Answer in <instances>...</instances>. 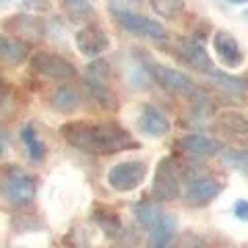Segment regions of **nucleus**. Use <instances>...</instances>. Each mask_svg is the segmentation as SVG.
<instances>
[{
	"mask_svg": "<svg viewBox=\"0 0 248 248\" xmlns=\"http://www.w3.org/2000/svg\"><path fill=\"white\" fill-rule=\"evenodd\" d=\"M93 219L97 221V226L102 228L106 234H118L120 232V217L114 209L106 207V205H95L93 209Z\"/></svg>",
	"mask_w": 248,
	"mask_h": 248,
	"instance_id": "aec40b11",
	"label": "nucleus"
},
{
	"mask_svg": "<svg viewBox=\"0 0 248 248\" xmlns=\"http://www.w3.org/2000/svg\"><path fill=\"white\" fill-rule=\"evenodd\" d=\"M221 161L230 168H234L236 172H242L248 176V147H230V149L221 151Z\"/></svg>",
	"mask_w": 248,
	"mask_h": 248,
	"instance_id": "4be33fe9",
	"label": "nucleus"
},
{
	"mask_svg": "<svg viewBox=\"0 0 248 248\" xmlns=\"http://www.w3.org/2000/svg\"><path fill=\"white\" fill-rule=\"evenodd\" d=\"M244 17H246V19H248V11H244Z\"/></svg>",
	"mask_w": 248,
	"mask_h": 248,
	"instance_id": "2f4dec72",
	"label": "nucleus"
},
{
	"mask_svg": "<svg viewBox=\"0 0 248 248\" xmlns=\"http://www.w3.org/2000/svg\"><path fill=\"white\" fill-rule=\"evenodd\" d=\"M205 77H209L217 87L228 91V93H234V95H244L246 89H248V83L246 79H238V77H232L226 73H219L217 68H211L209 73H205Z\"/></svg>",
	"mask_w": 248,
	"mask_h": 248,
	"instance_id": "6ab92c4d",
	"label": "nucleus"
},
{
	"mask_svg": "<svg viewBox=\"0 0 248 248\" xmlns=\"http://www.w3.org/2000/svg\"><path fill=\"white\" fill-rule=\"evenodd\" d=\"M4 149H6V137H4L2 133H0V155L4 153Z\"/></svg>",
	"mask_w": 248,
	"mask_h": 248,
	"instance_id": "c85d7f7f",
	"label": "nucleus"
},
{
	"mask_svg": "<svg viewBox=\"0 0 248 248\" xmlns=\"http://www.w3.org/2000/svg\"><path fill=\"white\" fill-rule=\"evenodd\" d=\"M180 145H182V149H186V151H190L195 155H207V157L221 151V147H219V143H217L215 139L207 137V135H201V133L186 135L180 141Z\"/></svg>",
	"mask_w": 248,
	"mask_h": 248,
	"instance_id": "f3484780",
	"label": "nucleus"
},
{
	"mask_svg": "<svg viewBox=\"0 0 248 248\" xmlns=\"http://www.w3.org/2000/svg\"><path fill=\"white\" fill-rule=\"evenodd\" d=\"M139 128L149 137H166L170 133V120L159 108L147 104L139 116Z\"/></svg>",
	"mask_w": 248,
	"mask_h": 248,
	"instance_id": "ddd939ff",
	"label": "nucleus"
},
{
	"mask_svg": "<svg viewBox=\"0 0 248 248\" xmlns=\"http://www.w3.org/2000/svg\"><path fill=\"white\" fill-rule=\"evenodd\" d=\"M29 66L35 75L48 77V79L62 81V83L73 81L77 77V68L71 62L58 56V54H52V52H35L33 58L29 60Z\"/></svg>",
	"mask_w": 248,
	"mask_h": 248,
	"instance_id": "423d86ee",
	"label": "nucleus"
},
{
	"mask_svg": "<svg viewBox=\"0 0 248 248\" xmlns=\"http://www.w3.org/2000/svg\"><path fill=\"white\" fill-rule=\"evenodd\" d=\"M176 228H178L176 217L170 215V213H161L157 219L151 223V228L147 230L149 232V246H157V248L170 246L174 240Z\"/></svg>",
	"mask_w": 248,
	"mask_h": 248,
	"instance_id": "4468645a",
	"label": "nucleus"
},
{
	"mask_svg": "<svg viewBox=\"0 0 248 248\" xmlns=\"http://www.w3.org/2000/svg\"><path fill=\"white\" fill-rule=\"evenodd\" d=\"M108 79H110V64L106 58H93L91 64L85 68V87L89 89L93 99L106 108V110H118V99L108 87Z\"/></svg>",
	"mask_w": 248,
	"mask_h": 248,
	"instance_id": "20e7f679",
	"label": "nucleus"
},
{
	"mask_svg": "<svg viewBox=\"0 0 248 248\" xmlns=\"http://www.w3.org/2000/svg\"><path fill=\"white\" fill-rule=\"evenodd\" d=\"M60 133L68 141V145L91 155H112L139 147L133 135L128 130H124L122 126H118L116 122L75 120V122H66Z\"/></svg>",
	"mask_w": 248,
	"mask_h": 248,
	"instance_id": "f257e3e1",
	"label": "nucleus"
},
{
	"mask_svg": "<svg viewBox=\"0 0 248 248\" xmlns=\"http://www.w3.org/2000/svg\"><path fill=\"white\" fill-rule=\"evenodd\" d=\"M219 192H221V184L211 176L195 178V180L188 182V186H186V199H188V203L197 207L211 203Z\"/></svg>",
	"mask_w": 248,
	"mask_h": 248,
	"instance_id": "9d476101",
	"label": "nucleus"
},
{
	"mask_svg": "<svg viewBox=\"0 0 248 248\" xmlns=\"http://www.w3.org/2000/svg\"><path fill=\"white\" fill-rule=\"evenodd\" d=\"M145 68H147V73L168 91L192 97L195 102H207L209 99L207 91H203L199 85H195L192 79H188L184 73L176 71L172 66H164V64H157V62H153V60H145Z\"/></svg>",
	"mask_w": 248,
	"mask_h": 248,
	"instance_id": "7ed1b4c3",
	"label": "nucleus"
},
{
	"mask_svg": "<svg viewBox=\"0 0 248 248\" xmlns=\"http://www.w3.org/2000/svg\"><path fill=\"white\" fill-rule=\"evenodd\" d=\"M182 195L180 186V176L172 157H166L159 161L157 172H155V182H153V197L157 201H174Z\"/></svg>",
	"mask_w": 248,
	"mask_h": 248,
	"instance_id": "0eeeda50",
	"label": "nucleus"
},
{
	"mask_svg": "<svg viewBox=\"0 0 248 248\" xmlns=\"http://www.w3.org/2000/svg\"><path fill=\"white\" fill-rule=\"evenodd\" d=\"M234 215L238 217V219H242V221H248V201H236V205H234Z\"/></svg>",
	"mask_w": 248,
	"mask_h": 248,
	"instance_id": "bb28decb",
	"label": "nucleus"
},
{
	"mask_svg": "<svg viewBox=\"0 0 248 248\" xmlns=\"http://www.w3.org/2000/svg\"><path fill=\"white\" fill-rule=\"evenodd\" d=\"M4 2H9V0H0V6H2V4H4Z\"/></svg>",
	"mask_w": 248,
	"mask_h": 248,
	"instance_id": "7c9ffc66",
	"label": "nucleus"
},
{
	"mask_svg": "<svg viewBox=\"0 0 248 248\" xmlns=\"http://www.w3.org/2000/svg\"><path fill=\"white\" fill-rule=\"evenodd\" d=\"M35 180L31 176H25V174H13L4 180V186H2V192L4 197L11 201L15 205H29L31 201L35 199Z\"/></svg>",
	"mask_w": 248,
	"mask_h": 248,
	"instance_id": "1a4fd4ad",
	"label": "nucleus"
},
{
	"mask_svg": "<svg viewBox=\"0 0 248 248\" xmlns=\"http://www.w3.org/2000/svg\"><path fill=\"white\" fill-rule=\"evenodd\" d=\"M23 11H33V13H46L50 9V0H21Z\"/></svg>",
	"mask_w": 248,
	"mask_h": 248,
	"instance_id": "a878e982",
	"label": "nucleus"
},
{
	"mask_svg": "<svg viewBox=\"0 0 248 248\" xmlns=\"http://www.w3.org/2000/svg\"><path fill=\"white\" fill-rule=\"evenodd\" d=\"M147 164L145 161L128 159L118 161L108 170V184L112 186L116 192H133L145 182L147 178Z\"/></svg>",
	"mask_w": 248,
	"mask_h": 248,
	"instance_id": "39448f33",
	"label": "nucleus"
},
{
	"mask_svg": "<svg viewBox=\"0 0 248 248\" xmlns=\"http://www.w3.org/2000/svg\"><path fill=\"white\" fill-rule=\"evenodd\" d=\"M62 4L66 6V11L75 15V17H85L91 11L89 0H62Z\"/></svg>",
	"mask_w": 248,
	"mask_h": 248,
	"instance_id": "393cba45",
	"label": "nucleus"
},
{
	"mask_svg": "<svg viewBox=\"0 0 248 248\" xmlns=\"http://www.w3.org/2000/svg\"><path fill=\"white\" fill-rule=\"evenodd\" d=\"M178 50H180V56L188 62L192 68H197V71L209 73L211 68H215L211 56H209V52L197 40H192V37H184V40H180Z\"/></svg>",
	"mask_w": 248,
	"mask_h": 248,
	"instance_id": "f8f14e48",
	"label": "nucleus"
},
{
	"mask_svg": "<svg viewBox=\"0 0 248 248\" xmlns=\"http://www.w3.org/2000/svg\"><path fill=\"white\" fill-rule=\"evenodd\" d=\"M21 139H23V145L27 147V153H29L31 161H35V164L44 161V157H46V147L40 141V137H37L35 128L31 126V124H25V128L21 130Z\"/></svg>",
	"mask_w": 248,
	"mask_h": 248,
	"instance_id": "412c9836",
	"label": "nucleus"
},
{
	"mask_svg": "<svg viewBox=\"0 0 248 248\" xmlns=\"http://www.w3.org/2000/svg\"><path fill=\"white\" fill-rule=\"evenodd\" d=\"M29 54V46L25 42L13 40L9 35L0 33V62L6 64H21Z\"/></svg>",
	"mask_w": 248,
	"mask_h": 248,
	"instance_id": "2eb2a0df",
	"label": "nucleus"
},
{
	"mask_svg": "<svg viewBox=\"0 0 248 248\" xmlns=\"http://www.w3.org/2000/svg\"><path fill=\"white\" fill-rule=\"evenodd\" d=\"M9 91H11V87H9V83L4 81V77L0 75V106L4 104V99L9 97Z\"/></svg>",
	"mask_w": 248,
	"mask_h": 248,
	"instance_id": "cd10ccee",
	"label": "nucleus"
},
{
	"mask_svg": "<svg viewBox=\"0 0 248 248\" xmlns=\"http://www.w3.org/2000/svg\"><path fill=\"white\" fill-rule=\"evenodd\" d=\"M217 124L221 130L234 135V137H242L248 139V116L240 114V112H221L217 116Z\"/></svg>",
	"mask_w": 248,
	"mask_h": 248,
	"instance_id": "a211bd4d",
	"label": "nucleus"
},
{
	"mask_svg": "<svg viewBox=\"0 0 248 248\" xmlns=\"http://www.w3.org/2000/svg\"><path fill=\"white\" fill-rule=\"evenodd\" d=\"M151 9L164 19H178L184 13V0H151Z\"/></svg>",
	"mask_w": 248,
	"mask_h": 248,
	"instance_id": "5701e85b",
	"label": "nucleus"
},
{
	"mask_svg": "<svg viewBox=\"0 0 248 248\" xmlns=\"http://www.w3.org/2000/svg\"><path fill=\"white\" fill-rule=\"evenodd\" d=\"M161 213H164V211H161L157 205H151L149 201H143V203H139V205L135 207V217H137V221L141 223L145 230H149L151 223L157 219Z\"/></svg>",
	"mask_w": 248,
	"mask_h": 248,
	"instance_id": "b1692460",
	"label": "nucleus"
},
{
	"mask_svg": "<svg viewBox=\"0 0 248 248\" xmlns=\"http://www.w3.org/2000/svg\"><path fill=\"white\" fill-rule=\"evenodd\" d=\"M213 48L217 52V56L221 58L223 64L230 66V68H238L244 62V54L240 50L236 37L230 35L228 31H217L213 35Z\"/></svg>",
	"mask_w": 248,
	"mask_h": 248,
	"instance_id": "9b49d317",
	"label": "nucleus"
},
{
	"mask_svg": "<svg viewBox=\"0 0 248 248\" xmlns=\"http://www.w3.org/2000/svg\"><path fill=\"white\" fill-rule=\"evenodd\" d=\"M75 42H77V48L81 50V54L87 58L102 56V54L110 48V37H108L106 31L97 25H87V27L79 29L77 31Z\"/></svg>",
	"mask_w": 248,
	"mask_h": 248,
	"instance_id": "6e6552de",
	"label": "nucleus"
},
{
	"mask_svg": "<svg viewBox=\"0 0 248 248\" xmlns=\"http://www.w3.org/2000/svg\"><path fill=\"white\" fill-rule=\"evenodd\" d=\"M50 106L60 114H71L81 106V95L75 87H58L50 95Z\"/></svg>",
	"mask_w": 248,
	"mask_h": 248,
	"instance_id": "dca6fc26",
	"label": "nucleus"
},
{
	"mask_svg": "<svg viewBox=\"0 0 248 248\" xmlns=\"http://www.w3.org/2000/svg\"><path fill=\"white\" fill-rule=\"evenodd\" d=\"M108 11L118 21V25L122 29H126L128 33H133V35L151 37V40H159V42L168 37V31L164 29V25H159L157 21L145 17V15L133 13L126 4L118 2V0H110V2H108Z\"/></svg>",
	"mask_w": 248,
	"mask_h": 248,
	"instance_id": "f03ea898",
	"label": "nucleus"
},
{
	"mask_svg": "<svg viewBox=\"0 0 248 248\" xmlns=\"http://www.w3.org/2000/svg\"><path fill=\"white\" fill-rule=\"evenodd\" d=\"M230 4H248V0H226Z\"/></svg>",
	"mask_w": 248,
	"mask_h": 248,
	"instance_id": "c756f323",
	"label": "nucleus"
}]
</instances>
